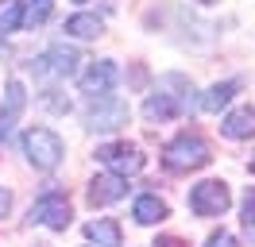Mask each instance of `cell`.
<instances>
[{
	"label": "cell",
	"mask_w": 255,
	"mask_h": 247,
	"mask_svg": "<svg viewBox=\"0 0 255 247\" xmlns=\"http://www.w3.org/2000/svg\"><path fill=\"white\" fill-rule=\"evenodd\" d=\"M190 105H193V85L182 74H166L159 77V89L147 97L143 116L147 120H174L182 112H190Z\"/></svg>",
	"instance_id": "obj_1"
},
{
	"label": "cell",
	"mask_w": 255,
	"mask_h": 247,
	"mask_svg": "<svg viewBox=\"0 0 255 247\" xmlns=\"http://www.w3.org/2000/svg\"><path fill=\"white\" fill-rule=\"evenodd\" d=\"M23 154L31 158L35 170H54L62 162L66 147L50 127H27V131H23Z\"/></svg>",
	"instance_id": "obj_2"
},
{
	"label": "cell",
	"mask_w": 255,
	"mask_h": 247,
	"mask_svg": "<svg viewBox=\"0 0 255 247\" xmlns=\"http://www.w3.org/2000/svg\"><path fill=\"white\" fill-rule=\"evenodd\" d=\"M209 158V143L201 135H193V131H186V135H178L166 143V151H162V162L170 170H197V166H205Z\"/></svg>",
	"instance_id": "obj_3"
},
{
	"label": "cell",
	"mask_w": 255,
	"mask_h": 247,
	"mask_svg": "<svg viewBox=\"0 0 255 247\" xmlns=\"http://www.w3.org/2000/svg\"><path fill=\"white\" fill-rule=\"evenodd\" d=\"M128 124V105L120 97H89V108H85V127H93V131H116V127H124Z\"/></svg>",
	"instance_id": "obj_4"
},
{
	"label": "cell",
	"mask_w": 255,
	"mask_h": 247,
	"mask_svg": "<svg viewBox=\"0 0 255 247\" xmlns=\"http://www.w3.org/2000/svg\"><path fill=\"white\" fill-rule=\"evenodd\" d=\"M31 224H47V228L62 232L70 228V216H74V209H70V201H66V193H58V189H47L43 197L31 205Z\"/></svg>",
	"instance_id": "obj_5"
},
{
	"label": "cell",
	"mask_w": 255,
	"mask_h": 247,
	"mask_svg": "<svg viewBox=\"0 0 255 247\" xmlns=\"http://www.w3.org/2000/svg\"><path fill=\"white\" fill-rule=\"evenodd\" d=\"M228 205H232V193H228V185L217 182V178L190 189V209L197 216H221V213H228Z\"/></svg>",
	"instance_id": "obj_6"
},
{
	"label": "cell",
	"mask_w": 255,
	"mask_h": 247,
	"mask_svg": "<svg viewBox=\"0 0 255 247\" xmlns=\"http://www.w3.org/2000/svg\"><path fill=\"white\" fill-rule=\"evenodd\" d=\"M97 158L109 166V174H120V178L143 170V151L135 143H105V147H97Z\"/></svg>",
	"instance_id": "obj_7"
},
{
	"label": "cell",
	"mask_w": 255,
	"mask_h": 247,
	"mask_svg": "<svg viewBox=\"0 0 255 247\" xmlns=\"http://www.w3.org/2000/svg\"><path fill=\"white\" fill-rule=\"evenodd\" d=\"M116 77H120L116 62H112V58H101V62H93V66L81 74L78 85H81V93H85V97H105V93H112Z\"/></svg>",
	"instance_id": "obj_8"
},
{
	"label": "cell",
	"mask_w": 255,
	"mask_h": 247,
	"mask_svg": "<svg viewBox=\"0 0 255 247\" xmlns=\"http://www.w3.org/2000/svg\"><path fill=\"white\" fill-rule=\"evenodd\" d=\"M35 70L39 74H58V77H70L74 70H78V50L74 46H66V43H54L43 54V58L35 62Z\"/></svg>",
	"instance_id": "obj_9"
},
{
	"label": "cell",
	"mask_w": 255,
	"mask_h": 247,
	"mask_svg": "<svg viewBox=\"0 0 255 247\" xmlns=\"http://www.w3.org/2000/svg\"><path fill=\"white\" fill-rule=\"evenodd\" d=\"M128 193V182L120 174H101L89 182V205H112V201H120Z\"/></svg>",
	"instance_id": "obj_10"
},
{
	"label": "cell",
	"mask_w": 255,
	"mask_h": 247,
	"mask_svg": "<svg viewBox=\"0 0 255 247\" xmlns=\"http://www.w3.org/2000/svg\"><path fill=\"white\" fill-rule=\"evenodd\" d=\"M23 105H27V93H23V85H19V81H8V105L0 108V139L12 135V127H16Z\"/></svg>",
	"instance_id": "obj_11"
},
{
	"label": "cell",
	"mask_w": 255,
	"mask_h": 247,
	"mask_svg": "<svg viewBox=\"0 0 255 247\" xmlns=\"http://www.w3.org/2000/svg\"><path fill=\"white\" fill-rule=\"evenodd\" d=\"M221 131H224L228 139H252V135H255V108L248 105V108L228 112V116H224V124H221Z\"/></svg>",
	"instance_id": "obj_12"
},
{
	"label": "cell",
	"mask_w": 255,
	"mask_h": 247,
	"mask_svg": "<svg viewBox=\"0 0 255 247\" xmlns=\"http://www.w3.org/2000/svg\"><path fill=\"white\" fill-rule=\"evenodd\" d=\"M85 236H89L97 247H124V232H120L116 220H89V224H85Z\"/></svg>",
	"instance_id": "obj_13"
},
{
	"label": "cell",
	"mask_w": 255,
	"mask_h": 247,
	"mask_svg": "<svg viewBox=\"0 0 255 247\" xmlns=\"http://www.w3.org/2000/svg\"><path fill=\"white\" fill-rule=\"evenodd\" d=\"M131 213H135V220H139V224H159V220H166V205H162L155 193H139Z\"/></svg>",
	"instance_id": "obj_14"
},
{
	"label": "cell",
	"mask_w": 255,
	"mask_h": 247,
	"mask_svg": "<svg viewBox=\"0 0 255 247\" xmlns=\"http://www.w3.org/2000/svg\"><path fill=\"white\" fill-rule=\"evenodd\" d=\"M101 31H105V23H101L97 15H89V12L70 15V19H66V35H74V39H97Z\"/></svg>",
	"instance_id": "obj_15"
},
{
	"label": "cell",
	"mask_w": 255,
	"mask_h": 247,
	"mask_svg": "<svg viewBox=\"0 0 255 247\" xmlns=\"http://www.w3.org/2000/svg\"><path fill=\"white\" fill-rule=\"evenodd\" d=\"M236 93H240V81H221V85H213V89L201 97V108H205V112H221Z\"/></svg>",
	"instance_id": "obj_16"
},
{
	"label": "cell",
	"mask_w": 255,
	"mask_h": 247,
	"mask_svg": "<svg viewBox=\"0 0 255 247\" xmlns=\"http://www.w3.org/2000/svg\"><path fill=\"white\" fill-rule=\"evenodd\" d=\"M16 27H23V0H0V31L8 35Z\"/></svg>",
	"instance_id": "obj_17"
},
{
	"label": "cell",
	"mask_w": 255,
	"mask_h": 247,
	"mask_svg": "<svg viewBox=\"0 0 255 247\" xmlns=\"http://www.w3.org/2000/svg\"><path fill=\"white\" fill-rule=\"evenodd\" d=\"M244 228L255 240V189H248V197H244Z\"/></svg>",
	"instance_id": "obj_18"
},
{
	"label": "cell",
	"mask_w": 255,
	"mask_h": 247,
	"mask_svg": "<svg viewBox=\"0 0 255 247\" xmlns=\"http://www.w3.org/2000/svg\"><path fill=\"white\" fill-rule=\"evenodd\" d=\"M43 108H50V112H70V101H62V93H43Z\"/></svg>",
	"instance_id": "obj_19"
},
{
	"label": "cell",
	"mask_w": 255,
	"mask_h": 247,
	"mask_svg": "<svg viewBox=\"0 0 255 247\" xmlns=\"http://www.w3.org/2000/svg\"><path fill=\"white\" fill-rule=\"evenodd\" d=\"M205 247H240L236 244V236H232V232H213V236H209V240H205Z\"/></svg>",
	"instance_id": "obj_20"
},
{
	"label": "cell",
	"mask_w": 255,
	"mask_h": 247,
	"mask_svg": "<svg viewBox=\"0 0 255 247\" xmlns=\"http://www.w3.org/2000/svg\"><path fill=\"white\" fill-rule=\"evenodd\" d=\"M8 205H12V193L0 185V220H4V213H8Z\"/></svg>",
	"instance_id": "obj_21"
},
{
	"label": "cell",
	"mask_w": 255,
	"mask_h": 247,
	"mask_svg": "<svg viewBox=\"0 0 255 247\" xmlns=\"http://www.w3.org/2000/svg\"><path fill=\"white\" fill-rule=\"evenodd\" d=\"M155 247H186V244H182L178 236H162V240H159V244H155Z\"/></svg>",
	"instance_id": "obj_22"
},
{
	"label": "cell",
	"mask_w": 255,
	"mask_h": 247,
	"mask_svg": "<svg viewBox=\"0 0 255 247\" xmlns=\"http://www.w3.org/2000/svg\"><path fill=\"white\" fill-rule=\"evenodd\" d=\"M74 4H85V0H74Z\"/></svg>",
	"instance_id": "obj_23"
},
{
	"label": "cell",
	"mask_w": 255,
	"mask_h": 247,
	"mask_svg": "<svg viewBox=\"0 0 255 247\" xmlns=\"http://www.w3.org/2000/svg\"><path fill=\"white\" fill-rule=\"evenodd\" d=\"M252 170H255V162H252Z\"/></svg>",
	"instance_id": "obj_24"
}]
</instances>
